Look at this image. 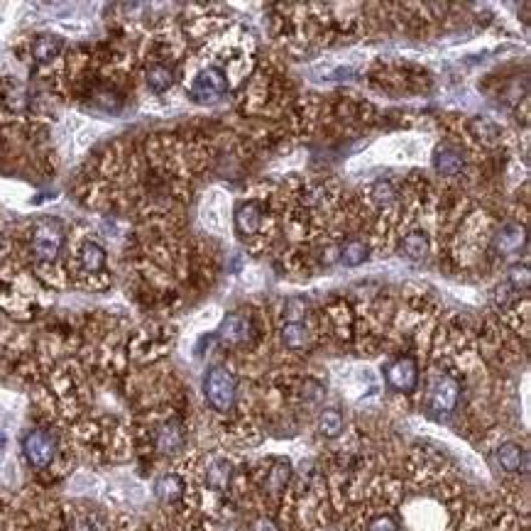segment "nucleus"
<instances>
[{"label": "nucleus", "instance_id": "nucleus-1", "mask_svg": "<svg viewBox=\"0 0 531 531\" xmlns=\"http://www.w3.org/2000/svg\"><path fill=\"white\" fill-rule=\"evenodd\" d=\"M64 226L56 218H37L25 233V257L32 270L49 282V274L59 267L64 250Z\"/></svg>", "mask_w": 531, "mask_h": 531}, {"label": "nucleus", "instance_id": "nucleus-2", "mask_svg": "<svg viewBox=\"0 0 531 531\" xmlns=\"http://www.w3.org/2000/svg\"><path fill=\"white\" fill-rule=\"evenodd\" d=\"M71 272L86 289H103L108 284V253L93 238H84L71 253Z\"/></svg>", "mask_w": 531, "mask_h": 531}, {"label": "nucleus", "instance_id": "nucleus-3", "mask_svg": "<svg viewBox=\"0 0 531 531\" xmlns=\"http://www.w3.org/2000/svg\"><path fill=\"white\" fill-rule=\"evenodd\" d=\"M203 394L216 411L233 409V404H236V394H238L236 377H233L231 370L223 368V365H213L203 377Z\"/></svg>", "mask_w": 531, "mask_h": 531}, {"label": "nucleus", "instance_id": "nucleus-4", "mask_svg": "<svg viewBox=\"0 0 531 531\" xmlns=\"http://www.w3.org/2000/svg\"><path fill=\"white\" fill-rule=\"evenodd\" d=\"M56 450H59L56 436L51 431H47V428H32V431L22 438V453H25V460L30 462L34 470L49 467L56 458Z\"/></svg>", "mask_w": 531, "mask_h": 531}, {"label": "nucleus", "instance_id": "nucleus-5", "mask_svg": "<svg viewBox=\"0 0 531 531\" xmlns=\"http://www.w3.org/2000/svg\"><path fill=\"white\" fill-rule=\"evenodd\" d=\"M460 399V382L450 375H433L431 382H428V392H426V404L433 414L443 416L450 414L455 409Z\"/></svg>", "mask_w": 531, "mask_h": 531}, {"label": "nucleus", "instance_id": "nucleus-6", "mask_svg": "<svg viewBox=\"0 0 531 531\" xmlns=\"http://www.w3.org/2000/svg\"><path fill=\"white\" fill-rule=\"evenodd\" d=\"M228 91V79L221 69L206 66L191 81V98L196 103H216Z\"/></svg>", "mask_w": 531, "mask_h": 531}, {"label": "nucleus", "instance_id": "nucleus-7", "mask_svg": "<svg viewBox=\"0 0 531 531\" xmlns=\"http://www.w3.org/2000/svg\"><path fill=\"white\" fill-rule=\"evenodd\" d=\"M184 443H186V431L179 419H164L152 428V445L157 453L174 455L184 448Z\"/></svg>", "mask_w": 531, "mask_h": 531}, {"label": "nucleus", "instance_id": "nucleus-8", "mask_svg": "<svg viewBox=\"0 0 531 531\" xmlns=\"http://www.w3.org/2000/svg\"><path fill=\"white\" fill-rule=\"evenodd\" d=\"M385 377H387V382H390L392 390L404 392V394L414 392L416 385H419V365H416L414 358L399 355L387 365Z\"/></svg>", "mask_w": 531, "mask_h": 531}, {"label": "nucleus", "instance_id": "nucleus-9", "mask_svg": "<svg viewBox=\"0 0 531 531\" xmlns=\"http://www.w3.org/2000/svg\"><path fill=\"white\" fill-rule=\"evenodd\" d=\"M255 335V321L250 313L243 311H231L226 318H223L221 328H218V338L228 345H245L250 343Z\"/></svg>", "mask_w": 531, "mask_h": 531}, {"label": "nucleus", "instance_id": "nucleus-10", "mask_svg": "<svg viewBox=\"0 0 531 531\" xmlns=\"http://www.w3.org/2000/svg\"><path fill=\"white\" fill-rule=\"evenodd\" d=\"M61 51H64V39L56 37V34H37L30 44V54H32L34 64H39V66L54 64L61 56Z\"/></svg>", "mask_w": 531, "mask_h": 531}, {"label": "nucleus", "instance_id": "nucleus-11", "mask_svg": "<svg viewBox=\"0 0 531 531\" xmlns=\"http://www.w3.org/2000/svg\"><path fill=\"white\" fill-rule=\"evenodd\" d=\"M174 81H176L174 66H171L167 59L147 61L145 84H147V88H150V91H154V93H164V91H169L171 86H174Z\"/></svg>", "mask_w": 531, "mask_h": 531}, {"label": "nucleus", "instance_id": "nucleus-12", "mask_svg": "<svg viewBox=\"0 0 531 531\" xmlns=\"http://www.w3.org/2000/svg\"><path fill=\"white\" fill-rule=\"evenodd\" d=\"M265 226V216H262V206L257 201H245L236 208V228L245 238L255 236Z\"/></svg>", "mask_w": 531, "mask_h": 531}, {"label": "nucleus", "instance_id": "nucleus-13", "mask_svg": "<svg viewBox=\"0 0 531 531\" xmlns=\"http://www.w3.org/2000/svg\"><path fill=\"white\" fill-rule=\"evenodd\" d=\"M433 169L443 176H455L465 169V157L455 147H445V145L436 147V152H433Z\"/></svg>", "mask_w": 531, "mask_h": 531}, {"label": "nucleus", "instance_id": "nucleus-14", "mask_svg": "<svg viewBox=\"0 0 531 531\" xmlns=\"http://www.w3.org/2000/svg\"><path fill=\"white\" fill-rule=\"evenodd\" d=\"M231 480H233V465L226 458H213V460L208 462V465H206L203 482L208 485L211 490H216V492H223V490H228Z\"/></svg>", "mask_w": 531, "mask_h": 531}, {"label": "nucleus", "instance_id": "nucleus-15", "mask_svg": "<svg viewBox=\"0 0 531 531\" xmlns=\"http://www.w3.org/2000/svg\"><path fill=\"white\" fill-rule=\"evenodd\" d=\"M497 460H500V465L505 467L507 472H522L527 470V453H524L522 445L517 443H505L497 448Z\"/></svg>", "mask_w": 531, "mask_h": 531}, {"label": "nucleus", "instance_id": "nucleus-16", "mask_svg": "<svg viewBox=\"0 0 531 531\" xmlns=\"http://www.w3.org/2000/svg\"><path fill=\"white\" fill-rule=\"evenodd\" d=\"M154 492H157L159 502H164V505H174V502H179L181 497H184V480H181L179 475H174V472H167V475H162L157 480Z\"/></svg>", "mask_w": 531, "mask_h": 531}, {"label": "nucleus", "instance_id": "nucleus-17", "mask_svg": "<svg viewBox=\"0 0 531 531\" xmlns=\"http://www.w3.org/2000/svg\"><path fill=\"white\" fill-rule=\"evenodd\" d=\"M311 333H308V325L304 321H287L282 325V343L291 350H301L308 345Z\"/></svg>", "mask_w": 531, "mask_h": 531}, {"label": "nucleus", "instance_id": "nucleus-18", "mask_svg": "<svg viewBox=\"0 0 531 531\" xmlns=\"http://www.w3.org/2000/svg\"><path fill=\"white\" fill-rule=\"evenodd\" d=\"M428 250H431V245H428V238L421 231H411L402 240V253L407 255L409 260H424L428 255Z\"/></svg>", "mask_w": 531, "mask_h": 531}, {"label": "nucleus", "instance_id": "nucleus-19", "mask_svg": "<svg viewBox=\"0 0 531 531\" xmlns=\"http://www.w3.org/2000/svg\"><path fill=\"white\" fill-rule=\"evenodd\" d=\"M289 477H291V465H289V460H277L274 465L267 470V477H265V487L270 490V492H282L284 487H287V482H289Z\"/></svg>", "mask_w": 531, "mask_h": 531}, {"label": "nucleus", "instance_id": "nucleus-20", "mask_svg": "<svg viewBox=\"0 0 531 531\" xmlns=\"http://www.w3.org/2000/svg\"><path fill=\"white\" fill-rule=\"evenodd\" d=\"M467 128H470V133L475 135V140L480 145H495V142L500 140V128L487 118H472Z\"/></svg>", "mask_w": 531, "mask_h": 531}, {"label": "nucleus", "instance_id": "nucleus-21", "mask_svg": "<svg viewBox=\"0 0 531 531\" xmlns=\"http://www.w3.org/2000/svg\"><path fill=\"white\" fill-rule=\"evenodd\" d=\"M318 431L323 433L325 438H335L343 433V414L338 409H325L321 416H318Z\"/></svg>", "mask_w": 531, "mask_h": 531}, {"label": "nucleus", "instance_id": "nucleus-22", "mask_svg": "<svg viewBox=\"0 0 531 531\" xmlns=\"http://www.w3.org/2000/svg\"><path fill=\"white\" fill-rule=\"evenodd\" d=\"M368 253H370V248L363 240H353V243H348L345 248H343L340 260H343V265H348V267H358L368 260Z\"/></svg>", "mask_w": 531, "mask_h": 531}, {"label": "nucleus", "instance_id": "nucleus-23", "mask_svg": "<svg viewBox=\"0 0 531 531\" xmlns=\"http://www.w3.org/2000/svg\"><path fill=\"white\" fill-rule=\"evenodd\" d=\"M497 245H500L502 253H514L519 245H524V228L522 226H510V228H505V231H500Z\"/></svg>", "mask_w": 531, "mask_h": 531}, {"label": "nucleus", "instance_id": "nucleus-24", "mask_svg": "<svg viewBox=\"0 0 531 531\" xmlns=\"http://www.w3.org/2000/svg\"><path fill=\"white\" fill-rule=\"evenodd\" d=\"M368 531H397V522H394L390 514H380V517L370 519Z\"/></svg>", "mask_w": 531, "mask_h": 531}, {"label": "nucleus", "instance_id": "nucleus-25", "mask_svg": "<svg viewBox=\"0 0 531 531\" xmlns=\"http://www.w3.org/2000/svg\"><path fill=\"white\" fill-rule=\"evenodd\" d=\"M250 531H279V527L272 522V519L260 517V519H255V522L250 524Z\"/></svg>", "mask_w": 531, "mask_h": 531}]
</instances>
